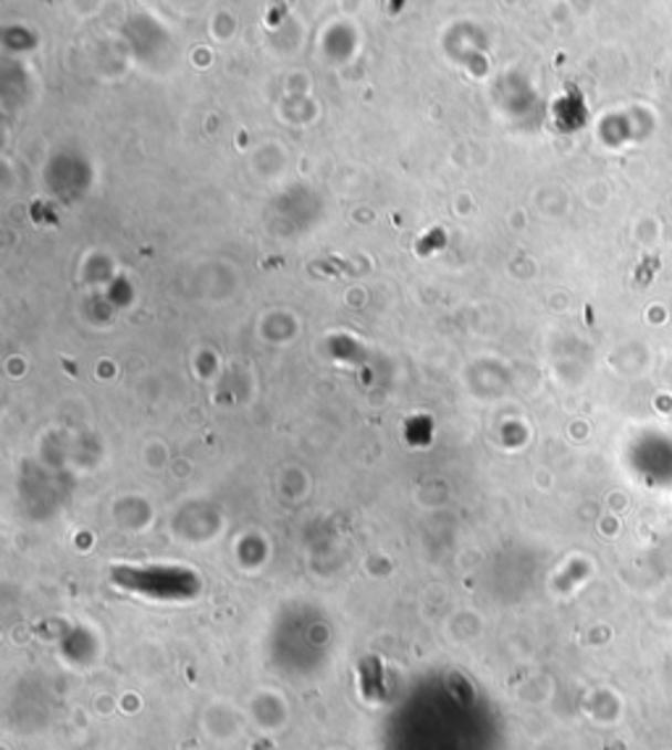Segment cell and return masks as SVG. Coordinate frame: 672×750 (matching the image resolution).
Instances as JSON below:
<instances>
[{
    "mask_svg": "<svg viewBox=\"0 0 672 750\" xmlns=\"http://www.w3.org/2000/svg\"><path fill=\"white\" fill-rule=\"evenodd\" d=\"M156 570H150L147 574L116 572V580L126 588H135L139 593L158 595V599H185V595H192V578H187V574L160 572V578H156Z\"/></svg>",
    "mask_w": 672,
    "mask_h": 750,
    "instance_id": "cell-1",
    "label": "cell"
}]
</instances>
